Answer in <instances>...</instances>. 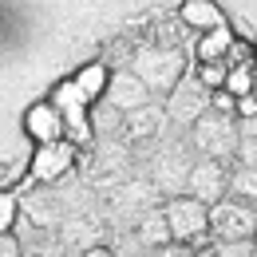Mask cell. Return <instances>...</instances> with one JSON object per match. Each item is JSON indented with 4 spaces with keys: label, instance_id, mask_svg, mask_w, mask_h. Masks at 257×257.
I'll return each instance as SVG.
<instances>
[{
    "label": "cell",
    "instance_id": "1",
    "mask_svg": "<svg viewBox=\"0 0 257 257\" xmlns=\"http://www.w3.org/2000/svg\"><path fill=\"white\" fill-rule=\"evenodd\" d=\"M131 71L151 87V95H166L186 71V52L182 48H162V44H143V48H135V56H131Z\"/></svg>",
    "mask_w": 257,
    "mask_h": 257
},
{
    "label": "cell",
    "instance_id": "2",
    "mask_svg": "<svg viewBox=\"0 0 257 257\" xmlns=\"http://www.w3.org/2000/svg\"><path fill=\"white\" fill-rule=\"evenodd\" d=\"M166 210V222H170V237L190 245V249H206L210 241V206L198 202L190 194H170L162 202Z\"/></svg>",
    "mask_w": 257,
    "mask_h": 257
},
{
    "label": "cell",
    "instance_id": "3",
    "mask_svg": "<svg viewBox=\"0 0 257 257\" xmlns=\"http://www.w3.org/2000/svg\"><path fill=\"white\" fill-rule=\"evenodd\" d=\"M190 147L194 151H202V155H210V159H233V151H237V139H241V127H237V115H222V111H206V115H198L190 127Z\"/></svg>",
    "mask_w": 257,
    "mask_h": 257
},
{
    "label": "cell",
    "instance_id": "4",
    "mask_svg": "<svg viewBox=\"0 0 257 257\" xmlns=\"http://www.w3.org/2000/svg\"><path fill=\"white\" fill-rule=\"evenodd\" d=\"M52 103H56L60 115H64V139L75 143V147H87V143L95 139V127H91V99L79 91V83H75V79L60 83V87L52 91Z\"/></svg>",
    "mask_w": 257,
    "mask_h": 257
},
{
    "label": "cell",
    "instance_id": "5",
    "mask_svg": "<svg viewBox=\"0 0 257 257\" xmlns=\"http://www.w3.org/2000/svg\"><path fill=\"white\" fill-rule=\"evenodd\" d=\"M162 107H166V115H170V127L186 131L198 115L210 111V87H206L194 71H186V75L166 91V103H162Z\"/></svg>",
    "mask_w": 257,
    "mask_h": 257
},
{
    "label": "cell",
    "instance_id": "6",
    "mask_svg": "<svg viewBox=\"0 0 257 257\" xmlns=\"http://www.w3.org/2000/svg\"><path fill=\"white\" fill-rule=\"evenodd\" d=\"M186 178H190V151L186 143H166L151 159V182L162 198L170 194H186Z\"/></svg>",
    "mask_w": 257,
    "mask_h": 257
},
{
    "label": "cell",
    "instance_id": "7",
    "mask_svg": "<svg viewBox=\"0 0 257 257\" xmlns=\"http://www.w3.org/2000/svg\"><path fill=\"white\" fill-rule=\"evenodd\" d=\"M257 233V206L222 194L210 206V237H253Z\"/></svg>",
    "mask_w": 257,
    "mask_h": 257
},
{
    "label": "cell",
    "instance_id": "8",
    "mask_svg": "<svg viewBox=\"0 0 257 257\" xmlns=\"http://www.w3.org/2000/svg\"><path fill=\"white\" fill-rule=\"evenodd\" d=\"M75 143H67V139H52V143H40V151L32 155V166H28V178H24V186H36V182H56V178H64L67 170L75 166Z\"/></svg>",
    "mask_w": 257,
    "mask_h": 257
},
{
    "label": "cell",
    "instance_id": "9",
    "mask_svg": "<svg viewBox=\"0 0 257 257\" xmlns=\"http://www.w3.org/2000/svg\"><path fill=\"white\" fill-rule=\"evenodd\" d=\"M225 190H229V166H225V159L202 155L198 162H190V178H186V194H190V198L214 206Z\"/></svg>",
    "mask_w": 257,
    "mask_h": 257
},
{
    "label": "cell",
    "instance_id": "10",
    "mask_svg": "<svg viewBox=\"0 0 257 257\" xmlns=\"http://www.w3.org/2000/svg\"><path fill=\"white\" fill-rule=\"evenodd\" d=\"M170 127V115H166V107H159L155 99L151 103H143V107H135V111H123V123H119V139L135 147V143H151V139H162Z\"/></svg>",
    "mask_w": 257,
    "mask_h": 257
},
{
    "label": "cell",
    "instance_id": "11",
    "mask_svg": "<svg viewBox=\"0 0 257 257\" xmlns=\"http://www.w3.org/2000/svg\"><path fill=\"white\" fill-rule=\"evenodd\" d=\"M103 99L111 103V107H119V111H135V107H143V103H151V87L131 71V67H119L115 75H107V87H103Z\"/></svg>",
    "mask_w": 257,
    "mask_h": 257
},
{
    "label": "cell",
    "instance_id": "12",
    "mask_svg": "<svg viewBox=\"0 0 257 257\" xmlns=\"http://www.w3.org/2000/svg\"><path fill=\"white\" fill-rule=\"evenodd\" d=\"M24 131H28V139H36V143L64 139V115H60V107L52 99L48 103H32L28 115H24Z\"/></svg>",
    "mask_w": 257,
    "mask_h": 257
},
{
    "label": "cell",
    "instance_id": "13",
    "mask_svg": "<svg viewBox=\"0 0 257 257\" xmlns=\"http://www.w3.org/2000/svg\"><path fill=\"white\" fill-rule=\"evenodd\" d=\"M135 233H139V241L147 245V253H159L166 241H174V237H170V222H166V210H162L159 202H155V206H147V210L139 214Z\"/></svg>",
    "mask_w": 257,
    "mask_h": 257
},
{
    "label": "cell",
    "instance_id": "14",
    "mask_svg": "<svg viewBox=\"0 0 257 257\" xmlns=\"http://www.w3.org/2000/svg\"><path fill=\"white\" fill-rule=\"evenodd\" d=\"M178 20L186 24V28H194V32H210V28H218V24H225L222 8L214 4V0H186L182 8H178Z\"/></svg>",
    "mask_w": 257,
    "mask_h": 257
},
{
    "label": "cell",
    "instance_id": "15",
    "mask_svg": "<svg viewBox=\"0 0 257 257\" xmlns=\"http://www.w3.org/2000/svg\"><path fill=\"white\" fill-rule=\"evenodd\" d=\"M151 44H162V48H182V52H194V28H186L178 16L174 20H162L151 28Z\"/></svg>",
    "mask_w": 257,
    "mask_h": 257
},
{
    "label": "cell",
    "instance_id": "16",
    "mask_svg": "<svg viewBox=\"0 0 257 257\" xmlns=\"http://www.w3.org/2000/svg\"><path fill=\"white\" fill-rule=\"evenodd\" d=\"M229 24H218V28H210V32H202V40H194V60H222L225 48H229Z\"/></svg>",
    "mask_w": 257,
    "mask_h": 257
},
{
    "label": "cell",
    "instance_id": "17",
    "mask_svg": "<svg viewBox=\"0 0 257 257\" xmlns=\"http://www.w3.org/2000/svg\"><path fill=\"white\" fill-rule=\"evenodd\" d=\"M233 198H241V202H249L257 206V166H245V162H237L233 170H229V190Z\"/></svg>",
    "mask_w": 257,
    "mask_h": 257
},
{
    "label": "cell",
    "instance_id": "18",
    "mask_svg": "<svg viewBox=\"0 0 257 257\" xmlns=\"http://www.w3.org/2000/svg\"><path fill=\"white\" fill-rule=\"evenodd\" d=\"M237 127H241V139H237L233 159L245 162V166H257V115H249V119H237Z\"/></svg>",
    "mask_w": 257,
    "mask_h": 257
},
{
    "label": "cell",
    "instance_id": "19",
    "mask_svg": "<svg viewBox=\"0 0 257 257\" xmlns=\"http://www.w3.org/2000/svg\"><path fill=\"white\" fill-rule=\"evenodd\" d=\"M225 91L233 95H249L253 91V60H241V64H229L225 67Z\"/></svg>",
    "mask_w": 257,
    "mask_h": 257
},
{
    "label": "cell",
    "instance_id": "20",
    "mask_svg": "<svg viewBox=\"0 0 257 257\" xmlns=\"http://www.w3.org/2000/svg\"><path fill=\"white\" fill-rule=\"evenodd\" d=\"M75 83L87 99H103V87H107V67L103 64H87L75 71Z\"/></svg>",
    "mask_w": 257,
    "mask_h": 257
},
{
    "label": "cell",
    "instance_id": "21",
    "mask_svg": "<svg viewBox=\"0 0 257 257\" xmlns=\"http://www.w3.org/2000/svg\"><path fill=\"white\" fill-rule=\"evenodd\" d=\"M119 123H123V111L111 107L107 99L91 111V127H95V135H119Z\"/></svg>",
    "mask_w": 257,
    "mask_h": 257
},
{
    "label": "cell",
    "instance_id": "22",
    "mask_svg": "<svg viewBox=\"0 0 257 257\" xmlns=\"http://www.w3.org/2000/svg\"><path fill=\"white\" fill-rule=\"evenodd\" d=\"M194 75L214 91V87H222V83H225V60H198Z\"/></svg>",
    "mask_w": 257,
    "mask_h": 257
},
{
    "label": "cell",
    "instance_id": "23",
    "mask_svg": "<svg viewBox=\"0 0 257 257\" xmlns=\"http://www.w3.org/2000/svg\"><path fill=\"white\" fill-rule=\"evenodd\" d=\"M16 218H20V198L0 186V229H12Z\"/></svg>",
    "mask_w": 257,
    "mask_h": 257
},
{
    "label": "cell",
    "instance_id": "24",
    "mask_svg": "<svg viewBox=\"0 0 257 257\" xmlns=\"http://www.w3.org/2000/svg\"><path fill=\"white\" fill-rule=\"evenodd\" d=\"M210 107L222 111V115H237V95L225 91V87H214V91H210Z\"/></svg>",
    "mask_w": 257,
    "mask_h": 257
},
{
    "label": "cell",
    "instance_id": "25",
    "mask_svg": "<svg viewBox=\"0 0 257 257\" xmlns=\"http://www.w3.org/2000/svg\"><path fill=\"white\" fill-rule=\"evenodd\" d=\"M20 253H24L20 237H12V229H0V257H20Z\"/></svg>",
    "mask_w": 257,
    "mask_h": 257
},
{
    "label": "cell",
    "instance_id": "26",
    "mask_svg": "<svg viewBox=\"0 0 257 257\" xmlns=\"http://www.w3.org/2000/svg\"><path fill=\"white\" fill-rule=\"evenodd\" d=\"M4 182H8V166H0V186H4Z\"/></svg>",
    "mask_w": 257,
    "mask_h": 257
},
{
    "label": "cell",
    "instance_id": "27",
    "mask_svg": "<svg viewBox=\"0 0 257 257\" xmlns=\"http://www.w3.org/2000/svg\"><path fill=\"white\" fill-rule=\"evenodd\" d=\"M253 95H257V64H253Z\"/></svg>",
    "mask_w": 257,
    "mask_h": 257
},
{
    "label": "cell",
    "instance_id": "28",
    "mask_svg": "<svg viewBox=\"0 0 257 257\" xmlns=\"http://www.w3.org/2000/svg\"><path fill=\"white\" fill-rule=\"evenodd\" d=\"M253 241H257V233H253Z\"/></svg>",
    "mask_w": 257,
    "mask_h": 257
}]
</instances>
